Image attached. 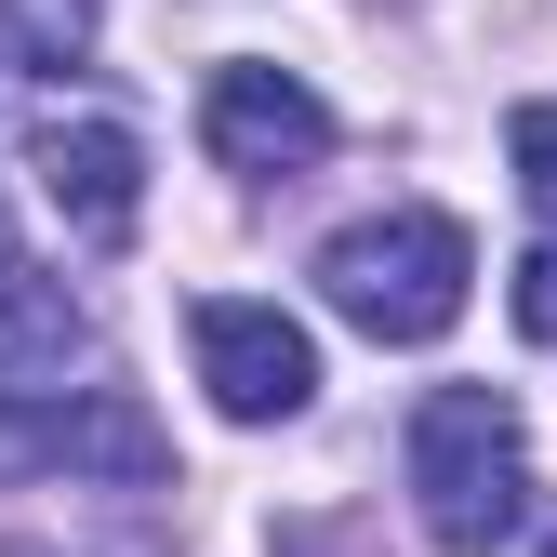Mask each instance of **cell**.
I'll return each mask as SVG.
<instances>
[{
  "instance_id": "obj_1",
  "label": "cell",
  "mask_w": 557,
  "mask_h": 557,
  "mask_svg": "<svg viewBox=\"0 0 557 557\" xmlns=\"http://www.w3.org/2000/svg\"><path fill=\"white\" fill-rule=\"evenodd\" d=\"M411 505L451 557H492L531 505V438H518V398L505 385H438L411 411Z\"/></svg>"
},
{
  "instance_id": "obj_2",
  "label": "cell",
  "mask_w": 557,
  "mask_h": 557,
  "mask_svg": "<svg viewBox=\"0 0 557 557\" xmlns=\"http://www.w3.org/2000/svg\"><path fill=\"white\" fill-rule=\"evenodd\" d=\"M465 278H478V252H465L451 213H372V226L319 239V293H332V319L372 332V345H438V332L465 319Z\"/></svg>"
},
{
  "instance_id": "obj_3",
  "label": "cell",
  "mask_w": 557,
  "mask_h": 557,
  "mask_svg": "<svg viewBox=\"0 0 557 557\" xmlns=\"http://www.w3.org/2000/svg\"><path fill=\"white\" fill-rule=\"evenodd\" d=\"M186 345H199V385H213L226 425H293V411L319 398L306 319H278V306H252V293H199V306H186Z\"/></svg>"
},
{
  "instance_id": "obj_4",
  "label": "cell",
  "mask_w": 557,
  "mask_h": 557,
  "mask_svg": "<svg viewBox=\"0 0 557 557\" xmlns=\"http://www.w3.org/2000/svg\"><path fill=\"white\" fill-rule=\"evenodd\" d=\"M27 173H40V199H53L94 252H120L133 226H147V160H133V133L94 120V107H53V120L27 133Z\"/></svg>"
},
{
  "instance_id": "obj_5",
  "label": "cell",
  "mask_w": 557,
  "mask_h": 557,
  "mask_svg": "<svg viewBox=\"0 0 557 557\" xmlns=\"http://www.w3.org/2000/svg\"><path fill=\"white\" fill-rule=\"evenodd\" d=\"M199 147L226 173H319L332 160V107L293 81V66H213L199 94Z\"/></svg>"
},
{
  "instance_id": "obj_6",
  "label": "cell",
  "mask_w": 557,
  "mask_h": 557,
  "mask_svg": "<svg viewBox=\"0 0 557 557\" xmlns=\"http://www.w3.org/2000/svg\"><path fill=\"white\" fill-rule=\"evenodd\" d=\"M27 465H107V478H160V425L133 398H0V478Z\"/></svg>"
},
{
  "instance_id": "obj_7",
  "label": "cell",
  "mask_w": 557,
  "mask_h": 557,
  "mask_svg": "<svg viewBox=\"0 0 557 557\" xmlns=\"http://www.w3.org/2000/svg\"><path fill=\"white\" fill-rule=\"evenodd\" d=\"M81 359H94L81 293H66V278H40V265H0V398H53Z\"/></svg>"
},
{
  "instance_id": "obj_8",
  "label": "cell",
  "mask_w": 557,
  "mask_h": 557,
  "mask_svg": "<svg viewBox=\"0 0 557 557\" xmlns=\"http://www.w3.org/2000/svg\"><path fill=\"white\" fill-rule=\"evenodd\" d=\"M0 53L14 66H81L94 53V0H0Z\"/></svg>"
},
{
  "instance_id": "obj_9",
  "label": "cell",
  "mask_w": 557,
  "mask_h": 557,
  "mask_svg": "<svg viewBox=\"0 0 557 557\" xmlns=\"http://www.w3.org/2000/svg\"><path fill=\"white\" fill-rule=\"evenodd\" d=\"M505 147H518V186L557 213V107H518V120H505Z\"/></svg>"
},
{
  "instance_id": "obj_10",
  "label": "cell",
  "mask_w": 557,
  "mask_h": 557,
  "mask_svg": "<svg viewBox=\"0 0 557 557\" xmlns=\"http://www.w3.org/2000/svg\"><path fill=\"white\" fill-rule=\"evenodd\" d=\"M518 332H531V345H557V239L518 265Z\"/></svg>"
},
{
  "instance_id": "obj_11",
  "label": "cell",
  "mask_w": 557,
  "mask_h": 557,
  "mask_svg": "<svg viewBox=\"0 0 557 557\" xmlns=\"http://www.w3.org/2000/svg\"><path fill=\"white\" fill-rule=\"evenodd\" d=\"M0 265H14V199H0Z\"/></svg>"
},
{
  "instance_id": "obj_12",
  "label": "cell",
  "mask_w": 557,
  "mask_h": 557,
  "mask_svg": "<svg viewBox=\"0 0 557 557\" xmlns=\"http://www.w3.org/2000/svg\"><path fill=\"white\" fill-rule=\"evenodd\" d=\"M14 557H53V544H14Z\"/></svg>"
},
{
  "instance_id": "obj_13",
  "label": "cell",
  "mask_w": 557,
  "mask_h": 557,
  "mask_svg": "<svg viewBox=\"0 0 557 557\" xmlns=\"http://www.w3.org/2000/svg\"><path fill=\"white\" fill-rule=\"evenodd\" d=\"M544 557H557V544H544Z\"/></svg>"
}]
</instances>
